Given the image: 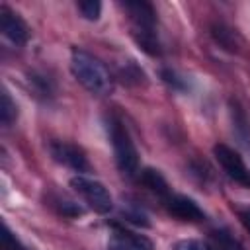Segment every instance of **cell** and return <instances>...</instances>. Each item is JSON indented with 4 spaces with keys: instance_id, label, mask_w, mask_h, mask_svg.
<instances>
[{
    "instance_id": "6da1fadb",
    "label": "cell",
    "mask_w": 250,
    "mask_h": 250,
    "mask_svg": "<svg viewBox=\"0 0 250 250\" xmlns=\"http://www.w3.org/2000/svg\"><path fill=\"white\" fill-rule=\"evenodd\" d=\"M72 76L94 96H109L115 90V78L109 68L92 53L74 47L70 51Z\"/></svg>"
},
{
    "instance_id": "7a4b0ae2",
    "label": "cell",
    "mask_w": 250,
    "mask_h": 250,
    "mask_svg": "<svg viewBox=\"0 0 250 250\" xmlns=\"http://www.w3.org/2000/svg\"><path fill=\"white\" fill-rule=\"evenodd\" d=\"M105 127H107V137L111 141L113 156H115V164H117L119 172L127 178H135L141 172L139 152H137V146H135L127 127L117 117H107Z\"/></svg>"
},
{
    "instance_id": "3957f363",
    "label": "cell",
    "mask_w": 250,
    "mask_h": 250,
    "mask_svg": "<svg viewBox=\"0 0 250 250\" xmlns=\"http://www.w3.org/2000/svg\"><path fill=\"white\" fill-rule=\"evenodd\" d=\"M70 188L92 211L105 215L113 209V197L100 180L90 178L86 174H76L70 178Z\"/></svg>"
},
{
    "instance_id": "277c9868",
    "label": "cell",
    "mask_w": 250,
    "mask_h": 250,
    "mask_svg": "<svg viewBox=\"0 0 250 250\" xmlns=\"http://www.w3.org/2000/svg\"><path fill=\"white\" fill-rule=\"evenodd\" d=\"M213 154L219 162V166L223 168V172L240 188L250 189V168L246 166V162L242 160V156L238 154V150H234L232 146L225 145V143H217L213 146Z\"/></svg>"
},
{
    "instance_id": "5b68a950",
    "label": "cell",
    "mask_w": 250,
    "mask_h": 250,
    "mask_svg": "<svg viewBox=\"0 0 250 250\" xmlns=\"http://www.w3.org/2000/svg\"><path fill=\"white\" fill-rule=\"evenodd\" d=\"M49 152L53 156L55 162L82 174V172H90V162H88V156L86 152L74 145V143H68V141H51L49 143Z\"/></svg>"
},
{
    "instance_id": "8992f818",
    "label": "cell",
    "mask_w": 250,
    "mask_h": 250,
    "mask_svg": "<svg viewBox=\"0 0 250 250\" xmlns=\"http://www.w3.org/2000/svg\"><path fill=\"white\" fill-rule=\"evenodd\" d=\"M162 205L164 209L174 215L176 219L180 221H188V223H201L205 221V213L203 209L188 195H182V193H174L170 191L164 199H162Z\"/></svg>"
},
{
    "instance_id": "52a82bcc",
    "label": "cell",
    "mask_w": 250,
    "mask_h": 250,
    "mask_svg": "<svg viewBox=\"0 0 250 250\" xmlns=\"http://www.w3.org/2000/svg\"><path fill=\"white\" fill-rule=\"evenodd\" d=\"M0 29L8 41L21 47L29 41V25L23 21V18L14 12L10 6H0Z\"/></svg>"
},
{
    "instance_id": "ba28073f",
    "label": "cell",
    "mask_w": 250,
    "mask_h": 250,
    "mask_svg": "<svg viewBox=\"0 0 250 250\" xmlns=\"http://www.w3.org/2000/svg\"><path fill=\"white\" fill-rule=\"evenodd\" d=\"M107 250H154V244L141 232L129 229H113L107 238Z\"/></svg>"
},
{
    "instance_id": "9c48e42d",
    "label": "cell",
    "mask_w": 250,
    "mask_h": 250,
    "mask_svg": "<svg viewBox=\"0 0 250 250\" xmlns=\"http://www.w3.org/2000/svg\"><path fill=\"white\" fill-rule=\"evenodd\" d=\"M121 8L129 14V20L133 23L131 29H156V12L152 4L145 0H127L121 2Z\"/></svg>"
},
{
    "instance_id": "30bf717a",
    "label": "cell",
    "mask_w": 250,
    "mask_h": 250,
    "mask_svg": "<svg viewBox=\"0 0 250 250\" xmlns=\"http://www.w3.org/2000/svg\"><path fill=\"white\" fill-rule=\"evenodd\" d=\"M137 180L143 188H146L148 191H152L154 195H158L160 199H164L168 193H170V188H168V182L164 180V176L154 170V168H143L139 174H137Z\"/></svg>"
},
{
    "instance_id": "8fae6325",
    "label": "cell",
    "mask_w": 250,
    "mask_h": 250,
    "mask_svg": "<svg viewBox=\"0 0 250 250\" xmlns=\"http://www.w3.org/2000/svg\"><path fill=\"white\" fill-rule=\"evenodd\" d=\"M209 31H211V37H213L223 49H227V51H230V53H236V51H238V47H240V37H238V33H236L230 25H227V23H223V21H215V23H211Z\"/></svg>"
},
{
    "instance_id": "7c38bea8",
    "label": "cell",
    "mask_w": 250,
    "mask_h": 250,
    "mask_svg": "<svg viewBox=\"0 0 250 250\" xmlns=\"http://www.w3.org/2000/svg\"><path fill=\"white\" fill-rule=\"evenodd\" d=\"M131 35L135 39V43L150 57H158L162 53V45L158 39L156 29H131Z\"/></svg>"
},
{
    "instance_id": "4fadbf2b",
    "label": "cell",
    "mask_w": 250,
    "mask_h": 250,
    "mask_svg": "<svg viewBox=\"0 0 250 250\" xmlns=\"http://www.w3.org/2000/svg\"><path fill=\"white\" fill-rule=\"evenodd\" d=\"M49 201H51V205H53L62 217L74 219V217H80V215H82V207H80L76 201H72V199H68V197H64V195H53Z\"/></svg>"
},
{
    "instance_id": "5bb4252c",
    "label": "cell",
    "mask_w": 250,
    "mask_h": 250,
    "mask_svg": "<svg viewBox=\"0 0 250 250\" xmlns=\"http://www.w3.org/2000/svg\"><path fill=\"white\" fill-rule=\"evenodd\" d=\"M160 78H162V82L164 84H168L172 90H176V92H186L188 88H189V82H188V78L186 76H182L178 70H174V68H160Z\"/></svg>"
},
{
    "instance_id": "9a60e30c",
    "label": "cell",
    "mask_w": 250,
    "mask_h": 250,
    "mask_svg": "<svg viewBox=\"0 0 250 250\" xmlns=\"http://www.w3.org/2000/svg\"><path fill=\"white\" fill-rule=\"evenodd\" d=\"M18 117V105L16 102L10 98V94L4 90L2 92V104H0V119L4 127H10Z\"/></svg>"
},
{
    "instance_id": "2e32d148",
    "label": "cell",
    "mask_w": 250,
    "mask_h": 250,
    "mask_svg": "<svg viewBox=\"0 0 250 250\" xmlns=\"http://www.w3.org/2000/svg\"><path fill=\"white\" fill-rule=\"evenodd\" d=\"M213 244L219 250H242V246L238 244V240L232 238L227 230H215L213 232Z\"/></svg>"
},
{
    "instance_id": "e0dca14e",
    "label": "cell",
    "mask_w": 250,
    "mask_h": 250,
    "mask_svg": "<svg viewBox=\"0 0 250 250\" xmlns=\"http://www.w3.org/2000/svg\"><path fill=\"white\" fill-rule=\"evenodd\" d=\"M78 12L82 14L84 20H90V21H96L102 14V2L98 0H84V2H78L76 4Z\"/></svg>"
},
{
    "instance_id": "ac0fdd59",
    "label": "cell",
    "mask_w": 250,
    "mask_h": 250,
    "mask_svg": "<svg viewBox=\"0 0 250 250\" xmlns=\"http://www.w3.org/2000/svg\"><path fill=\"white\" fill-rule=\"evenodd\" d=\"M174 250H219L213 242L199 240V238H184L174 244Z\"/></svg>"
},
{
    "instance_id": "d6986e66",
    "label": "cell",
    "mask_w": 250,
    "mask_h": 250,
    "mask_svg": "<svg viewBox=\"0 0 250 250\" xmlns=\"http://www.w3.org/2000/svg\"><path fill=\"white\" fill-rule=\"evenodd\" d=\"M121 76H125V82L131 84H141L145 78V72L135 64V62H127L125 68H121Z\"/></svg>"
},
{
    "instance_id": "ffe728a7",
    "label": "cell",
    "mask_w": 250,
    "mask_h": 250,
    "mask_svg": "<svg viewBox=\"0 0 250 250\" xmlns=\"http://www.w3.org/2000/svg\"><path fill=\"white\" fill-rule=\"evenodd\" d=\"M2 242H4V250H25L21 246V242L18 240L16 234H12V230L4 225V234H2Z\"/></svg>"
},
{
    "instance_id": "44dd1931",
    "label": "cell",
    "mask_w": 250,
    "mask_h": 250,
    "mask_svg": "<svg viewBox=\"0 0 250 250\" xmlns=\"http://www.w3.org/2000/svg\"><path fill=\"white\" fill-rule=\"evenodd\" d=\"M234 213H236L238 221L242 223V227L250 232V207H234Z\"/></svg>"
}]
</instances>
